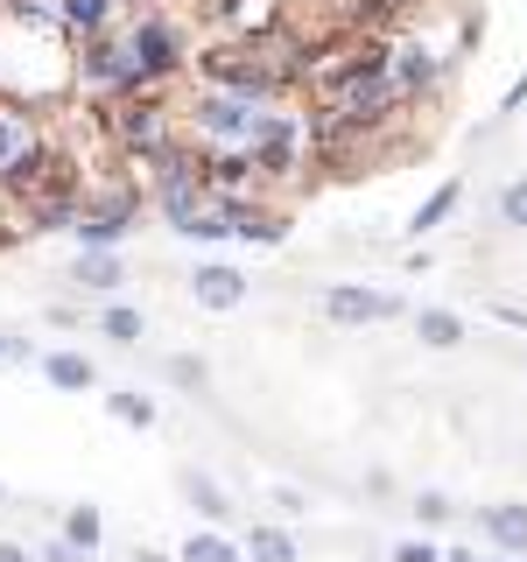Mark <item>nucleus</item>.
Listing matches in <instances>:
<instances>
[{
  "label": "nucleus",
  "instance_id": "1",
  "mask_svg": "<svg viewBox=\"0 0 527 562\" xmlns=\"http://www.w3.org/2000/svg\"><path fill=\"white\" fill-rule=\"evenodd\" d=\"M134 64H141V92H169V78L176 70L190 64V35H183V22H176V14H141L134 22Z\"/></svg>",
  "mask_w": 527,
  "mask_h": 562
},
{
  "label": "nucleus",
  "instance_id": "2",
  "mask_svg": "<svg viewBox=\"0 0 527 562\" xmlns=\"http://www.w3.org/2000/svg\"><path fill=\"white\" fill-rule=\"evenodd\" d=\"M303 140H310L303 113L260 105V127H254V140H246V155H254V176H260V183H289V176L303 169Z\"/></svg>",
  "mask_w": 527,
  "mask_h": 562
},
{
  "label": "nucleus",
  "instance_id": "3",
  "mask_svg": "<svg viewBox=\"0 0 527 562\" xmlns=\"http://www.w3.org/2000/svg\"><path fill=\"white\" fill-rule=\"evenodd\" d=\"M134 211H141V190L127 176L113 183H85V218H78V239L99 246V254H120V239L134 233Z\"/></svg>",
  "mask_w": 527,
  "mask_h": 562
},
{
  "label": "nucleus",
  "instance_id": "4",
  "mask_svg": "<svg viewBox=\"0 0 527 562\" xmlns=\"http://www.w3.org/2000/svg\"><path fill=\"white\" fill-rule=\"evenodd\" d=\"M254 127H260V99H239V92H204L183 113V134L211 140V148H246Z\"/></svg>",
  "mask_w": 527,
  "mask_h": 562
},
{
  "label": "nucleus",
  "instance_id": "5",
  "mask_svg": "<svg viewBox=\"0 0 527 562\" xmlns=\"http://www.w3.org/2000/svg\"><path fill=\"white\" fill-rule=\"evenodd\" d=\"M78 70L105 92V105L141 92V64H134V43H127V35H85V43H78Z\"/></svg>",
  "mask_w": 527,
  "mask_h": 562
},
{
  "label": "nucleus",
  "instance_id": "6",
  "mask_svg": "<svg viewBox=\"0 0 527 562\" xmlns=\"http://www.w3.org/2000/svg\"><path fill=\"white\" fill-rule=\"evenodd\" d=\"M43 140H49L43 120H35L22 99H0V176H14L35 148H43Z\"/></svg>",
  "mask_w": 527,
  "mask_h": 562
},
{
  "label": "nucleus",
  "instance_id": "7",
  "mask_svg": "<svg viewBox=\"0 0 527 562\" xmlns=\"http://www.w3.org/2000/svg\"><path fill=\"white\" fill-rule=\"evenodd\" d=\"M324 316H338V324H394L401 295H386V289H330Z\"/></svg>",
  "mask_w": 527,
  "mask_h": 562
},
{
  "label": "nucleus",
  "instance_id": "8",
  "mask_svg": "<svg viewBox=\"0 0 527 562\" xmlns=\"http://www.w3.org/2000/svg\"><path fill=\"white\" fill-rule=\"evenodd\" d=\"M429 78H436V57H429L422 43H394V49H386V85H394V99H401V105H408Z\"/></svg>",
  "mask_w": 527,
  "mask_h": 562
},
{
  "label": "nucleus",
  "instance_id": "9",
  "mask_svg": "<svg viewBox=\"0 0 527 562\" xmlns=\"http://www.w3.org/2000/svg\"><path fill=\"white\" fill-rule=\"evenodd\" d=\"M190 281H198V303H204V310H239V295H246V274L225 268V260H204Z\"/></svg>",
  "mask_w": 527,
  "mask_h": 562
},
{
  "label": "nucleus",
  "instance_id": "10",
  "mask_svg": "<svg viewBox=\"0 0 527 562\" xmlns=\"http://www.w3.org/2000/svg\"><path fill=\"white\" fill-rule=\"evenodd\" d=\"M113 14H120V0H57V22L78 35V43H85V35H105Z\"/></svg>",
  "mask_w": 527,
  "mask_h": 562
},
{
  "label": "nucleus",
  "instance_id": "11",
  "mask_svg": "<svg viewBox=\"0 0 527 562\" xmlns=\"http://www.w3.org/2000/svg\"><path fill=\"white\" fill-rule=\"evenodd\" d=\"M183 499H190V514H198V520H211V527H218L225 514H233V499H225V485L211 479V471H183Z\"/></svg>",
  "mask_w": 527,
  "mask_h": 562
},
{
  "label": "nucleus",
  "instance_id": "12",
  "mask_svg": "<svg viewBox=\"0 0 527 562\" xmlns=\"http://www.w3.org/2000/svg\"><path fill=\"white\" fill-rule=\"evenodd\" d=\"M485 535L500 541V555H527V506H485Z\"/></svg>",
  "mask_w": 527,
  "mask_h": 562
},
{
  "label": "nucleus",
  "instance_id": "13",
  "mask_svg": "<svg viewBox=\"0 0 527 562\" xmlns=\"http://www.w3.org/2000/svg\"><path fill=\"white\" fill-rule=\"evenodd\" d=\"M43 373H49V386H64V394H85V386L99 380L85 351H49V359H43Z\"/></svg>",
  "mask_w": 527,
  "mask_h": 562
},
{
  "label": "nucleus",
  "instance_id": "14",
  "mask_svg": "<svg viewBox=\"0 0 527 562\" xmlns=\"http://www.w3.org/2000/svg\"><path fill=\"white\" fill-rule=\"evenodd\" d=\"M70 274H78V289H99V295H105V289H120V254H99V246H85Z\"/></svg>",
  "mask_w": 527,
  "mask_h": 562
},
{
  "label": "nucleus",
  "instance_id": "15",
  "mask_svg": "<svg viewBox=\"0 0 527 562\" xmlns=\"http://www.w3.org/2000/svg\"><path fill=\"white\" fill-rule=\"evenodd\" d=\"M183 562H246L233 535H218V527H198V535L183 541Z\"/></svg>",
  "mask_w": 527,
  "mask_h": 562
},
{
  "label": "nucleus",
  "instance_id": "16",
  "mask_svg": "<svg viewBox=\"0 0 527 562\" xmlns=\"http://www.w3.org/2000/svg\"><path fill=\"white\" fill-rule=\"evenodd\" d=\"M239 555L246 562H295V541L281 535V527H254V535L239 541Z\"/></svg>",
  "mask_w": 527,
  "mask_h": 562
},
{
  "label": "nucleus",
  "instance_id": "17",
  "mask_svg": "<svg viewBox=\"0 0 527 562\" xmlns=\"http://www.w3.org/2000/svg\"><path fill=\"white\" fill-rule=\"evenodd\" d=\"M99 535H105L99 506H70V514H64V541H70V549H85V555H92V549H99Z\"/></svg>",
  "mask_w": 527,
  "mask_h": 562
},
{
  "label": "nucleus",
  "instance_id": "18",
  "mask_svg": "<svg viewBox=\"0 0 527 562\" xmlns=\"http://www.w3.org/2000/svg\"><path fill=\"white\" fill-rule=\"evenodd\" d=\"M105 408H113L127 429H155V401L148 394H134V386H120V394H105Z\"/></svg>",
  "mask_w": 527,
  "mask_h": 562
},
{
  "label": "nucleus",
  "instance_id": "19",
  "mask_svg": "<svg viewBox=\"0 0 527 562\" xmlns=\"http://www.w3.org/2000/svg\"><path fill=\"white\" fill-rule=\"evenodd\" d=\"M415 330H422V345H457L464 338V324H457L450 310H415Z\"/></svg>",
  "mask_w": 527,
  "mask_h": 562
},
{
  "label": "nucleus",
  "instance_id": "20",
  "mask_svg": "<svg viewBox=\"0 0 527 562\" xmlns=\"http://www.w3.org/2000/svg\"><path fill=\"white\" fill-rule=\"evenodd\" d=\"M450 211H457V183H444V190H429V204L415 211V225H408V233H436V225H444Z\"/></svg>",
  "mask_w": 527,
  "mask_h": 562
},
{
  "label": "nucleus",
  "instance_id": "21",
  "mask_svg": "<svg viewBox=\"0 0 527 562\" xmlns=\"http://www.w3.org/2000/svg\"><path fill=\"white\" fill-rule=\"evenodd\" d=\"M169 380L190 386V394H204V386H211V366L198 359V351H176V359H169Z\"/></svg>",
  "mask_w": 527,
  "mask_h": 562
},
{
  "label": "nucleus",
  "instance_id": "22",
  "mask_svg": "<svg viewBox=\"0 0 527 562\" xmlns=\"http://www.w3.org/2000/svg\"><path fill=\"white\" fill-rule=\"evenodd\" d=\"M105 338H113V345H134V338H141V310L113 303V310H105Z\"/></svg>",
  "mask_w": 527,
  "mask_h": 562
},
{
  "label": "nucleus",
  "instance_id": "23",
  "mask_svg": "<svg viewBox=\"0 0 527 562\" xmlns=\"http://www.w3.org/2000/svg\"><path fill=\"white\" fill-rule=\"evenodd\" d=\"M415 520L422 527H444L450 520V499H444V492H422V499H415Z\"/></svg>",
  "mask_w": 527,
  "mask_h": 562
},
{
  "label": "nucleus",
  "instance_id": "24",
  "mask_svg": "<svg viewBox=\"0 0 527 562\" xmlns=\"http://www.w3.org/2000/svg\"><path fill=\"white\" fill-rule=\"evenodd\" d=\"M500 218H506V225H527V183L500 190Z\"/></svg>",
  "mask_w": 527,
  "mask_h": 562
},
{
  "label": "nucleus",
  "instance_id": "25",
  "mask_svg": "<svg viewBox=\"0 0 527 562\" xmlns=\"http://www.w3.org/2000/svg\"><path fill=\"white\" fill-rule=\"evenodd\" d=\"M394 562H444V555H436L429 541H401V549H394Z\"/></svg>",
  "mask_w": 527,
  "mask_h": 562
},
{
  "label": "nucleus",
  "instance_id": "26",
  "mask_svg": "<svg viewBox=\"0 0 527 562\" xmlns=\"http://www.w3.org/2000/svg\"><path fill=\"white\" fill-rule=\"evenodd\" d=\"M43 562H92V555H85V549H70V541L57 535V541H49V549H43Z\"/></svg>",
  "mask_w": 527,
  "mask_h": 562
},
{
  "label": "nucleus",
  "instance_id": "27",
  "mask_svg": "<svg viewBox=\"0 0 527 562\" xmlns=\"http://www.w3.org/2000/svg\"><path fill=\"white\" fill-rule=\"evenodd\" d=\"M0 562H29L22 549H14V541H0Z\"/></svg>",
  "mask_w": 527,
  "mask_h": 562
},
{
  "label": "nucleus",
  "instance_id": "28",
  "mask_svg": "<svg viewBox=\"0 0 527 562\" xmlns=\"http://www.w3.org/2000/svg\"><path fill=\"white\" fill-rule=\"evenodd\" d=\"M127 562H162V555H155V549H134V555H127Z\"/></svg>",
  "mask_w": 527,
  "mask_h": 562
},
{
  "label": "nucleus",
  "instance_id": "29",
  "mask_svg": "<svg viewBox=\"0 0 527 562\" xmlns=\"http://www.w3.org/2000/svg\"><path fill=\"white\" fill-rule=\"evenodd\" d=\"M14 359V338H0V366H8Z\"/></svg>",
  "mask_w": 527,
  "mask_h": 562
},
{
  "label": "nucleus",
  "instance_id": "30",
  "mask_svg": "<svg viewBox=\"0 0 527 562\" xmlns=\"http://www.w3.org/2000/svg\"><path fill=\"white\" fill-rule=\"evenodd\" d=\"M485 562H514V555H485Z\"/></svg>",
  "mask_w": 527,
  "mask_h": 562
},
{
  "label": "nucleus",
  "instance_id": "31",
  "mask_svg": "<svg viewBox=\"0 0 527 562\" xmlns=\"http://www.w3.org/2000/svg\"><path fill=\"white\" fill-rule=\"evenodd\" d=\"M0 506H8V492H0Z\"/></svg>",
  "mask_w": 527,
  "mask_h": 562
}]
</instances>
